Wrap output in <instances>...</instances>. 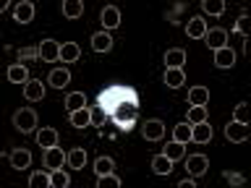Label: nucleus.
<instances>
[{"mask_svg":"<svg viewBox=\"0 0 251 188\" xmlns=\"http://www.w3.org/2000/svg\"><path fill=\"white\" fill-rule=\"evenodd\" d=\"M215 66L217 68H233L235 66V52L230 47H223V50L215 52Z\"/></svg>","mask_w":251,"mask_h":188,"instance_id":"nucleus-17","label":"nucleus"},{"mask_svg":"<svg viewBox=\"0 0 251 188\" xmlns=\"http://www.w3.org/2000/svg\"><path fill=\"white\" fill-rule=\"evenodd\" d=\"M68 164L74 170H81L84 164H86V152H84V149H74V152L68 154Z\"/></svg>","mask_w":251,"mask_h":188,"instance_id":"nucleus-30","label":"nucleus"},{"mask_svg":"<svg viewBox=\"0 0 251 188\" xmlns=\"http://www.w3.org/2000/svg\"><path fill=\"white\" fill-rule=\"evenodd\" d=\"M186 170H188V175L199 178L209 170V160L204 154H191V157H186Z\"/></svg>","mask_w":251,"mask_h":188,"instance_id":"nucleus-3","label":"nucleus"},{"mask_svg":"<svg viewBox=\"0 0 251 188\" xmlns=\"http://www.w3.org/2000/svg\"><path fill=\"white\" fill-rule=\"evenodd\" d=\"M209 139H212V125L207 120L191 125V141H196V144H207Z\"/></svg>","mask_w":251,"mask_h":188,"instance_id":"nucleus-8","label":"nucleus"},{"mask_svg":"<svg viewBox=\"0 0 251 188\" xmlns=\"http://www.w3.org/2000/svg\"><path fill=\"white\" fill-rule=\"evenodd\" d=\"M204 42H207L209 50H223V47H227V31L225 29H209L207 34H204Z\"/></svg>","mask_w":251,"mask_h":188,"instance_id":"nucleus-4","label":"nucleus"},{"mask_svg":"<svg viewBox=\"0 0 251 188\" xmlns=\"http://www.w3.org/2000/svg\"><path fill=\"white\" fill-rule=\"evenodd\" d=\"M8 81H13V84H26V81H29L26 66H24V63H16V66L8 68Z\"/></svg>","mask_w":251,"mask_h":188,"instance_id":"nucleus-21","label":"nucleus"},{"mask_svg":"<svg viewBox=\"0 0 251 188\" xmlns=\"http://www.w3.org/2000/svg\"><path fill=\"white\" fill-rule=\"evenodd\" d=\"M66 160H68V154H63V149H58V146L47 149V154H45V164H47L50 170H60Z\"/></svg>","mask_w":251,"mask_h":188,"instance_id":"nucleus-10","label":"nucleus"},{"mask_svg":"<svg viewBox=\"0 0 251 188\" xmlns=\"http://www.w3.org/2000/svg\"><path fill=\"white\" fill-rule=\"evenodd\" d=\"M29 186L31 188H50L52 186V175H47V172H34V175L29 178Z\"/></svg>","mask_w":251,"mask_h":188,"instance_id":"nucleus-29","label":"nucleus"},{"mask_svg":"<svg viewBox=\"0 0 251 188\" xmlns=\"http://www.w3.org/2000/svg\"><path fill=\"white\" fill-rule=\"evenodd\" d=\"M178 186H180V188H194L196 183H194V180H191V178H188V180H180V183H178Z\"/></svg>","mask_w":251,"mask_h":188,"instance_id":"nucleus-40","label":"nucleus"},{"mask_svg":"<svg viewBox=\"0 0 251 188\" xmlns=\"http://www.w3.org/2000/svg\"><path fill=\"white\" fill-rule=\"evenodd\" d=\"M94 172H97V178H100V175H107V172H113V160H110V157H100L97 164H94Z\"/></svg>","mask_w":251,"mask_h":188,"instance_id":"nucleus-33","label":"nucleus"},{"mask_svg":"<svg viewBox=\"0 0 251 188\" xmlns=\"http://www.w3.org/2000/svg\"><path fill=\"white\" fill-rule=\"evenodd\" d=\"M207 102H209V92L204 86H194L188 92V105L191 107H207Z\"/></svg>","mask_w":251,"mask_h":188,"instance_id":"nucleus-14","label":"nucleus"},{"mask_svg":"<svg viewBox=\"0 0 251 188\" xmlns=\"http://www.w3.org/2000/svg\"><path fill=\"white\" fill-rule=\"evenodd\" d=\"M183 63H186V50L176 47V50L165 52V68H183Z\"/></svg>","mask_w":251,"mask_h":188,"instance_id":"nucleus-15","label":"nucleus"},{"mask_svg":"<svg viewBox=\"0 0 251 188\" xmlns=\"http://www.w3.org/2000/svg\"><path fill=\"white\" fill-rule=\"evenodd\" d=\"M102 26L105 29H118L121 26V11H118L115 5H105V11H102Z\"/></svg>","mask_w":251,"mask_h":188,"instance_id":"nucleus-9","label":"nucleus"},{"mask_svg":"<svg viewBox=\"0 0 251 188\" xmlns=\"http://www.w3.org/2000/svg\"><path fill=\"white\" fill-rule=\"evenodd\" d=\"M201 11L209 13V16H223L225 13V3H223V0H204Z\"/></svg>","mask_w":251,"mask_h":188,"instance_id":"nucleus-28","label":"nucleus"},{"mask_svg":"<svg viewBox=\"0 0 251 188\" xmlns=\"http://www.w3.org/2000/svg\"><path fill=\"white\" fill-rule=\"evenodd\" d=\"M186 34L191 37V39H204V34H207V24H204V19H191L188 21V26H186Z\"/></svg>","mask_w":251,"mask_h":188,"instance_id":"nucleus-18","label":"nucleus"},{"mask_svg":"<svg viewBox=\"0 0 251 188\" xmlns=\"http://www.w3.org/2000/svg\"><path fill=\"white\" fill-rule=\"evenodd\" d=\"M11 164H13L16 170L29 167V164H31V154L26 152V149H16V152L11 154Z\"/></svg>","mask_w":251,"mask_h":188,"instance_id":"nucleus-24","label":"nucleus"},{"mask_svg":"<svg viewBox=\"0 0 251 188\" xmlns=\"http://www.w3.org/2000/svg\"><path fill=\"white\" fill-rule=\"evenodd\" d=\"M92 125H105V107L97 105V107H92Z\"/></svg>","mask_w":251,"mask_h":188,"instance_id":"nucleus-35","label":"nucleus"},{"mask_svg":"<svg viewBox=\"0 0 251 188\" xmlns=\"http://www.w3.org/2000/svg\"><path fill=\"white\" fill-rule=\"evenodd\" d=\"M92 47H94V52H107L113 47V39H110L107 31H100V34L92 37Z\"/></svg>","mask_w":251,"mask_h":188,"instance_id":"nucleus-23","label":"nucleus"},{"mask_svg":"<svg viewBox=\"0 0 251 188\" xmlns=\"http://www.w3.org/2000/svg\"><path fill=\"white\" fill-rule=\"evenodd\" d=\"M37 144L42 146L45 152H47V149H52V146H58V131H55V128H42L37 133Z\"/></svg>","mask_w":251,"mask_h":188,"instance_id":"nucleus-12","label":"nucleus"},{"mask_svg":"<svg viewBox=\"0 0 251 188\" xmlns=\"http://www.w3.org/2000/svg\"><path fill=\"white\" fill-rule=\"evenodd\" d=\"M207 120V107H191L188 110V123H204Z\"/></svg>","mask_w":251,"mask_h":188,"instance_id":"nucleus-34","label":"nucleus"},{"mask_svg":"<svg viewBox=\"0 0 251 188\" xmlns=\"http://www.w3.org/2000/svg\"><path fill=\"white\" fill-rule=\"evenodd\" d=\"M78 55H81V50H78V45H76V42H66V45L60 47V58L66 60V63L78 60Z\"/></svg>","mask_w":251,"mask_h":188,"instance_id":"nucleus-27","label":"nucleus"},{"mask_svg":"<svg viewBox=\"0 0 251 188\" xmlns=\"http://www.w3.org/2000/svg\"><path fill=\"white\" fill-rule=\"evenodd\" d=\"M141 133H144L147 141H160L165 136V125H162V120H147Z\"/></svg>","mask_w":251,"mask_h":188,"instance_id":"nucleus-11","label":"nucleus"},{"mask_svg":"<svg viewBox=\"0 0 251 188\" xmlns=\"http://www.w3.org/2000/svg\"><path fill=\"white\" fill-rule=\"evenodd\" d=\"M173 136H176V141H180V144H186V141L191 139V123H178L176 128H173Z\"/></svg>","mask_w":251,"mask_h":188,"instance_id":"nucleus-31","label":"nucleus"},{"mask_svg":"<svg viewBox=\"0 0 251 188\" xmlns=\"http://www.w3.org/2000/svg\"><path fill=\"white\" fill-rule=\"evenodd\" d=\"M68 183H71V178L66 175V172L55 170V175H52V186H55V188H68Z\"/></svg>","mask_w":251,"mask_h":188,"instance_id":"nucleus-36","label":"nucleus"},{"mask_svg":"<svg viewBox=\"0 0 251 188\" xmlns=\"http://www.w3.org/2000/svg\"><path fill=\"white\" fill-rule=\"evenodd\" d=\"M81 13H84L81 0H66V3H63V16H66V19H78Z\"/></svg>","mask_w":251,"mask_h":188,"instance_id":"nucleus-26","label":"nucleus"},{"mask_svg":"<svg viewBox=\"0 0 251 188\" xmlns=\"http://www.w3.org/2000/svg\"><path fill=\"white\" fill-rule=\"evenodd\" d=\"M152 172L154 175H170L173 172V160H168L165 154L152 157Z\"/></svg>","mask_w":251,"mask_h":188,"instance_id":"nucleus-16","label":"nucleus"},{"mask_svg":"<svg viewBox=\"0 0 251 188\" xmlns=\"http://www.w3.org/2000/svg\"><path fill=\"white\" fill-rule=\"evenodd\" d=\"M235 31H238L241 37H246V34H249V16H241V19L235 21Z\"/></svg>","mask_w":251,"mask_h":188,"instance_id":"nucleus-38","label":"nucleus"},{"mask_svg":"<svg viewBox=\"0 0 251 188\" xmlns=\"http://www.w3.org/2000/svg\"><path fill=\"white\" fill-rule=\"evenodd\" d=\"M183 81H186L183 68H165V84H168L170 89H180Z\"/></svg>","mask_w":251,"mask_h":188,"instance_id":"nucleus-13","label":"nucleus"},{"mask_svg":"<svg viewBox=\"0 0 251 188\" xmlns=\"http://www.w3.org/2000/svg\"><path fill=\"white\" fill-rule=\"evenodd\" d=\"M13 125L19 131L24 133H29V131H34L37 128V113L31 107H21V110H16V115H13Z\"/></svg>","mask_w":251,"mask_h":188,"instance_id":"nucleus-1","label":"nucleus"},{"mask_svg":"<svg viewBox=\"0 0 251 188\" xmlns=\"http://www.w3.org/2000/svg\"><path fill=\"white\" fill-rule=\"evenodd\" d=\"M13 8H16V11H13V19L19 21V24H29L31 19H34V5H31L29 0H21V3H16Z\"/></svg>","mask_w":251,"mask_h":188,"instance_id":"nucleus-7","label":"nucleus"},{"mask_svg":"<svg viewBox=\"0 0 251 188\" xmlns=\"http://www.w3.org/2000/svg\"><path fill=\"white\" fill-rule=\"evenodd\" d=\"M97 188H121V178H115L113 172L100 175V178H97Z\"/></svg>","mask_w":251,"mask_h":188,"instance_id":"nucleus-32","label":"nucleus"},{"mask_svg":"<svg viewBox=\"0 0 251 188\" xmlns=\"http://www.w3.org/2000/svg\"><path fill=\"white\" fill-rule=\"evenodd\" d=\"M225 136L227 141H233V144H241V141L249 139V123H238V120H230L225 125Z\"/></svg>","mask_w":251,"mask_h":188,"instance_id":"nucleus-2","label":"nucleus"},{"mask_svg":"<svg viewBox=\"0 0 251 188\" xmlns=\"http://www.w3.org/2000/svg\"><path fill=\"white\" fill-rule=\"evenodd\" d=\"M71 125L74 128H86V125H92V110H76V113H71Z\"/></svg>","mask_w":251,"mask_h":188,"instance_id":"nucleus-20","label":"nucleus"},{"mask_svg":"<svg viewBox=\"0 0 251 188\" xmlns=\"http://www.w3.org/2000/svg\"><path fill=\"white\" fill-rule=\"evenodd\" d=\"M60 47H63V45H58L55 39H45V42L39 45V52H37V55H39L45 63H52V60L60 58Z\"/></svg>","mask_w":251,"mask_h":188,"instance_id":"nucleus-5","label":"nucleus"},{"mask_svg":"<svg viewBox=\"0 0 251 188\" xmlns=\"http://www.w3.org/2000/svg\"><path fill=\"white\" fill-rule=\"evenodd\" d=\"M68 81H71V73H68L66 68H52L50 70V84L55 86V89H63Z\"/></svg>","mask_w":251,"mask_h":188,"instance_id":"nucleus-25","label":"nucleus"},{"mask_svg":"<svg viewBox=\"0 0 251 188\" xmlns=\"http://www.w3.org/2000/svg\"><path fill=\"white\" fill-rule=\"evenodd\" d=\"M162 154L168 157V160H183L186 157V144H180V141H170V144H165V149H162Z\"/></svg>","mask_w":251,"mask_h":188,"instance_id":"nucleus-19","label":"nucleus"},{"mask_svg":"<svg viewBox=\"0 0 251 188\" xmlns=\"http://www.w3.org/2000/svg\"><path fill=\"white\" fill-rule=\"evenodd\" d=\"M225 180H227V183H233V186H241L243 183V175H241V172H230V170H225V175H223Z\"/></svg>","mask_w":251,"mask_h":188,"instance_id":"nucleus-39","label":"nucleus"},{"mask_svg":"<svg viewBox=\"0 0 251 188\" xmlns=\"http://www.w3.org/2000/svg\"><path fill=\"white\" fill-rule=\"evenodd\" d=\"M24 97H26L29 102H39L45 97V86L42 81H37V78H29L26 84H24Z\"/></svg>","mask_w":251,"mask_h":188,"instance_id":"nucleus-6","label":"nucleus"},{"mask_svg":"<svg viewBox=\"0 0 251 188\" xmlns=\"http://www.w3.org/2000/svg\"><path fill=\"white\" fill-rule=\"evenodd\" d=\"M235 120H238V123H249V105H246V102H241V105L235 107Z\"/></svg>","mask_w":251,"mask_h":188,"instance_id":"nucleus-37","label":"nucleus"},{"mask_svg":"<svg viewBox=\"0 0 251 188\" xmlns=\"http://www.w3.org/2000/svg\"><path fill=\"white\" fill-rule=\"evenodd\" d=\"M81 107H86V94H84V92H74V94H68V97H66L68 115L76 113V110H81Z\"/></svg>","mask_w":251,"mask_h":188,"instance_id":"nucleus-22","label":"nucleus"}]
</instances>
